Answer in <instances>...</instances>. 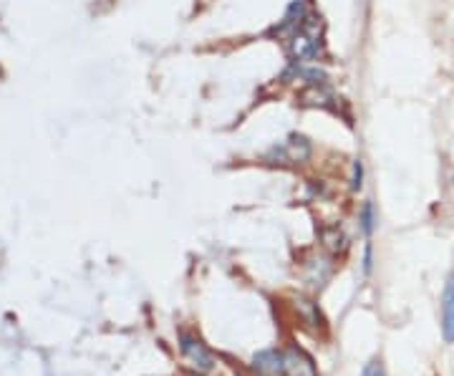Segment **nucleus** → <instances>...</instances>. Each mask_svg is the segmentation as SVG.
<instances>
[{
  "label": "nucleus",
  "mask_w": 454,
  "mask_h": 376,
  "mask_svg": "<svg viewBox=\"0 0 454 376\" xmlns=\"http://www.w3.org/2000/svg\"><path fill=\"white\" fill-rule=\"evenodd\" d=\"M321 46V23L313 16L306 18L301 28L288 39V54L293 61H308L318 56Z\"/></svg>",
  "instance_id": "1"
},
{
  "label": "nucleus",
  "mask_w": 454,
  "mask_h": 376,
  "mask_svg": "<svg viewBox=\"0 0 454 376\" xmlns=\"http://www.w3.org/2000/svg\"><path fill=\"white\" fill-rule=\"evenodd\" d=\"M303 101L311 106H328V101H333V93L326 91V88H318L313 83V88H308V91L303 93Z\"/></svg>",
  "instance_id": "7"
},
{
  "label": "nucleus",
  "mask_w": 454,
  "mask_h": 376,
  "mask_svg": "<svg viewBox=\"0 0 454 376\" xmlns=\"http://www.w3.org/2000/svg\"><path fill=\"white\" fill-rule=\"evenodd\" d=\"M278 152V149H276ZM308 142H306V139H301V136H293L291 142L286 144V147L281 149V159H286V162H303V159L308 157Z\"/></svg>",
  "instance_id": "6"
},
{
  "label": "nucleus",
  "mask_w": 454,
  "mask_h": 376,
  "mask_svg": "<svg viewBox=\"0 0 454 376\" xmlns=\"http://www.w3.org/2000/svg\"><path fill=\"white\" fill-rule=\"evenodd\" d=\"M281 374L283 376H318L316 361L301 346H288L281 351Z\"/></svg>",
  "instance_id": "3"
},
{
  "label": "nucleus",
  "mask_w": 454,
  "mask_h": 376,
  "mask_svg": "<svg viewBox=\"0 0 454 376\" xmlns=\"http://www.w3.org/2000/svg\"><path fill=\"white\" fill-rule=\"evenodd\" d=\"M179 349L187 361V366L197 374H207V371L215 369V356L212 351L202 344L200 338L192 336V333H179Z\"/></svg>",
  "instance_id": "2"
},
{
  "label": "nucleus",
  "mask_w": 454,
  "mask_h": 376,
  "mask_svg": "<svg viewBox=\"0 0 454 376\" xmlns=\"http://www.w3.org/2000/svg\"><path fill=\"white\" fill-rule=\"evenodd\" d=\"M442 333H444V341L452 344L454 341V273L449 275L447 288H444V298H442Z\"/></svg>",
  "instance_id": "4"
},
{
  "label": "nucleus",
  "mask_w": 454,
  "mask_h": 376,
  "mask_svg": "<svg viewBox=\"0 0 454 376\" xmlns=\"http://www.w3.org/2000/svg\"><path fill=\"white\" fill-rule=\"evenodd\" d=\"M361 376H386V369L381 361H368V364L363 366Z\"/></svg>",
  "instance_id": "9"
},
{
  "label": "nucleus",
  "mask_w": 454,
  "mask_h": 376,
  "mask_svg": "<svg viewBox=\"0 0 454 376\" xmlns=\"http://www.w3.org/2000/svg\"><path fill=\"white\" fill-rule=\"evenodd\" d=\"M371 265H373V258H371V245H366V253H363V273H371Z\"/></svg>",
  "instance_id": "11"
},
{
  "label": "nucleus",
  "mask_w": 454,
  "mask_h": 376,
  "mask_svg": "<svg viewBox=\"0 0 454 376\" xmlns=\"http://www.w3.org/2000/svg\"><path fill=\"white\" fill-rule=\"evenodd\" d=\"M361 180H363V167H361V159H356V162H353V177H351L353 190H358V187H361Z\"/></svg>",
  "instance_id": "10"
},
{
  "label": "nucleus",
  "mask_w": 454,
  "mask_h": 376,
  "mask_svg": "<svg viewBox=\"0 0 454 376\" xmlns=\"http://www.w3.org/2000/svg\"><path fill=\"white\" fill-rule=\"evenodd\" d=\"M373 228H376V210H373L371 202H366V205H363V210H361V230H363V235H371Z\"/></svg>",
  "instance_id": "8"
},
{
  "label": "nucleus",
  "mask_w": 454,
  "mask_h": 376,
  "mask_svg": "<svg viewBox=\"0 0 454 376\" xmlns=\"http://www.w3.org/2000/svg\"><path fill=\"white\" fill-rule=\"evenodd\" d=\"M253 369L258 371L260 376L281 374V351H276V349L260 351V354L253 359Z\"/></svg>",
  "instance_id": "5"
}]
</instances>
